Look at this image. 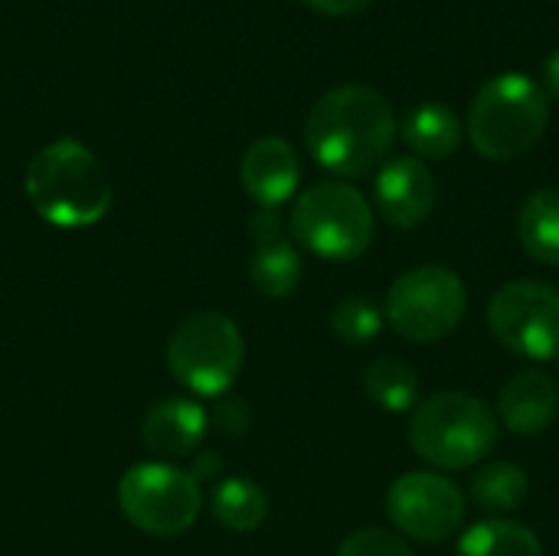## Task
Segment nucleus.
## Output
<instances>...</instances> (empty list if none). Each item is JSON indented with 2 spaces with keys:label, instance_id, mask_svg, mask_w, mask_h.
I'll return each instance as SVG.
<instances>
[{
  "label": "nucleus",
  "instance_id": "412c9836",
  "mask_svg": "<svg viewBox=\"0 0 559 556\" xmlns=\"http://www.w3.org/2000/svg\"><path fill=\"white\" fill-rule=\"evenodd\" d=\"M527 495H531L527 472L514 462H488L472 475V498L485 511L511 514L524 508Z\"/></svg>",
  "mask_w": 559,
  "mask_h": 556
},
{
  "label": "nucleus",
  "instance_id": "bb28decb",
  "mask_svg": "<svg viewBox=\"0 0 559 556\" xmlns=\"http://www.w3.org/2000/svg\"><path fill=\"white\" fill-rule=\"evenodd\" d=\"M544 92L559 98V49L547 59V66H544Z\"/></svg>",
  "mask_w": 559,
  "mask_h": 556
},
{
  "label": "nucleus",
  "instance_id": "6e6552de",
  "mask_svg": "<svg viewBox=\"0 0 559 556\" xmlns=\"http://www.w3.org/2000/svg\"><path fill=\"white\" fill-rule=\"evenodd\" d=\"M118 508L147 537H180L203 511V488L187 469L154 459L121 475Z\"/></svg>",
  "mask_w": 559,
  "mask_h": 556
},
{
  "label": "nucleus",
  "instance_id": "1a4fd4ad",
  "mask_svg": "<svg viewBox=\"0 0 559 556\" xmlns=\"http://www.w3.org/2000/svg\"><path fill=\"white\" fill-rule=\"evenodd\" d=\"M488 328L504 351L524 360H557L559 292L554 285L534 279L501 285L488 301Z\"/></svg>",
  "mask_w": 559,
  "mask_h": 556
},
{
  "label": "nucleus",
  "instance_id": "a211bd4d",
  "mask_svg": "<svg viewBox=\"0 0 559 556\" xmlns=\"http://www.w3.org/2000/svg\"><path fill=\"white\" fill-rule=\"evenodd\" d=\"M213 518L236 534H252L265 524L269 518V495L259 482L246 475H229L219 478L213 488Z\"/></svg>",
  "mask_w": 559,
  "mask_h": 556
},
{
  "label": "nucleus",
  "instance_id": "ddd939ff",
  "mask_svg": "<svg viewBox=\"0 0 559 556\" xmlns=\"http://www.w3.org/2000/svg\"><path fill=\"white\" fill-rule=\"evenodd\" d=\"M239 180L259 210H278L295 197L301 184V161L285 138L265 134L246 147L239 161Z\"/></svg>",
  "mask_w": 559,
  "mask_h": 556
},
{
  "label": "nucleus",
  "instance_id": "20e7f679",
  "mask_svg": "<svg viewBox=\"0 0 559 556\" xmlns=\"http://www.w3.org/2000/svg\"><path fill=\"white\" fill-rule=\"evenodd\" d=\"M550 102L547 92L524 72H504L488 79L468 108L472 147L488 161H518L547 131Z\"/></svg>",
  "mask_w": 559,
  "mask_h": 556
},
{
  "label": "nucleus",
  "instance_id": "4be33fe9",
  "mask_svg": "<svg viewBox=\"0 0 559 556\" xmlns=\"http://www.w3.org/2000/svg\"><path fill=\"white\" fill-rule=\"evenodd\" d=\"M383 321H386L383 311L370 298L350 295V298L334 305V311H331V334L341 344H347V347H367L383 331Z\"/></svg>",
  "mask_w": 559,
  "mask_h": 556
},
{
  "label": "nucleus",
  "instance_id": "423d86ee",
  "mask_svg": "<svg viewBox=\"0 0 559 556\" xmlns=\"http://www.w3.org/2000/svg\"><path fill=\"white\" fill-rule=\"evenodd\" d=\"M242 360V331L223 311L187 315L167 338V370L193 397H226Z\"/></svg>",
  "mask_w": 559,
  "mask_h": 556
},
{
  "label": "nucleus",
  "instance_id": "f257e3e1",
  "mask_svg": "<svg viewBox=\"0 0 559 556\" xmlns=\"http://www.w3.org/2000/svg\"><path fill=\"white\" fill-rule=\"evenodd\" d=\"M396 141L390 102L360 82L328 88L308 111L305 144L311 157L337 177L373 174Z\"/></svg>",
  "mask_w": 559,
  "mask_h": 556
},
{
  "label": "nucleus",
  "instance_id": "6ab92c4d",
  "mask_svg": "<svg viewBox=\"0 0 559 556\" xmlns=\"http://www.w3.org/2000/svg\"><path fill=\"white\" fill-rule=\"evenodd\" d=\"M455 556H544L540 537L518 521H478L459 537Z\"/></svg>",
  "mask_w": 559,
  "mask_h": 556
},
{
  "label": "nucleus",
  "instance_id": "b1692460",
  "mask_svg": "<svg viewBox=\"0 0 559 556\" xmlns=\"http://www.w3.org/2000/svg\"><path fill=\"white\" fill-rule=\"evenodd\" d=\"M206 419L223 436H242L249 426V406L236 397H216V406L206 413Z\"/></svg>",
  "mask_w": 559,
  "mask_h": 556
},
{
  "label": "nucleus",
  "instance_id": "f3484780",
  "mask_svg": "<svg viewBox=\"0 0 559 556\" xmlns=\"http://www.w3.org/2000/svg\"><path fill=\"white\" fill-rule=\"evenodd\" d=\"M518 239L534 262L559 269V187L534 190L524 200L518 213Z\"/></svg>",
  "mask_w": 559,
  "mask_h": 556
},
{
  "label": "nucleus",
  "instance_id": "393cba45",
  "mask_svg": "<svg viewBox=\"0 0 559 556\" xmlns=\"http://www.w3.org/2000/svg\"><path fill=\"white\" fill-rule=\"evenodd\" d=\"M305 3L324 16H354V13H364L373 0H305Z\"/></svg>",
  "mask_w": 559,
  "mask_h": 556
},
{
  "label": "nucleus",
  "instance_id": "aec40b11",
  "mask_svg": "<svg viewBox=\"0 0 559 556\" xmlns=\"http://www.w3.org/2000/svg\"><path fill=\"white\" fill-rule=\"evenodd\" d=\"M364 393L386 413H406L419 403V377L400 357H377L364 370Z\"/></svg>",
  "mask_w": 559,
  "mask_h": 556
},
{
  "label": "nucleus",
  "instance_id": "dca6fc26",
  "mask_svg": "<svg viewBox=\"0 0 559 556\" xmlns=\"http://www.w3.org/2000/svg\"><path fill=\"white\" fill-rule=\"evenodd\" d=\"M403 141L419 161H445L462 144V121L449 105L423 102L406 111Z\"/></svg>",
  "mask_w": 559,
  "mask_h": 556
},
{
  "label": "nucleus",
  "instance_id": "0eeeda50",
  "mask_svg": "<svg viewBox=\"0 0 559 556\" xmlns=\"http://www.w3.org/2000/svg\"><path fill=\"white\" fill-rule=\"evenodd\" d=\"M468 311V292L449 265H416L403 272L383 305V318L393 331L413 344H436L459 331Z\"/></svg>",
  "mask_w": 559,
  "mask_h": 556
},
{
  "label": "nucleus",
  "instance_id": "f03ea898",
  "mask_svg": "<svg viewBox=\"0 0 559 556\" xmlns=\"http://www.w3.org/2000/svg\"><path fill=\"white\" fill-rule=\"evenodd\" d=\"M23 190L29 206L59 229L95 226L111 206V184L102 161L79 138H56L26 164Z\"/></svg>",
  "mask_w": 559,
  "mask_h": 556
},
{
  "label": "nucleus",
  "instance_id": "2eb2a0df",
  "mask_svg": "<svg viewBox=\"0 0 559 556\" xmlns=\"http://www.w3.org/2000/svg\"><path fill=\"white\" fill-rule=\"evenodd\" d=\"M557 416L559 383L544 370H521L498 393V423L514 436H540Z\"/></svg>",
  "mask_w": 559,
  "mask_h": 556
},
{
  "label": "nucleus",
  "instance_id": "39448f33",
  "mask_svg": "<svg viewBox=\"0 0 559 556\" xmlns=\"http://www.w3.org/2000/svg\"><path fill=\"white\" fill-rule=\"evenodd\" d=\"M292 239L328 262H354L360 259L377 233V213L370 200L344 184V180H324L308 187L288 220Z\"/></svg>",
  "mask_w": 559,
  "mask_h": 556
},
{
  "label": "nucleus",
  "instance_id": "7ed1b4c3",
  "mask_svg": "<svg viewBox=\"0 0 559 556\" xmlns=\"http://www.w3.org/2000/svg\"><path fill=\"white\" fill-rule=\"evenodd\" d=\"M406 436L426 465L439 472H462L481 465L495 452L498 416L485 400L445 390L416 403Z\"/></svg>",
  "mask_w": 559,
  "mask_h": 556
},
{
  "label": "nucleus",
  "instance_id": "5701e85b",
  "mask_svg": "<svg viewBox=\"0 0 559 556\" xmlns=\"http://www.w3.org/2000/svg\"><path fill=\"white\" fill-rule=\"evenodd\" d=\"M334 556H416L409 551V544L383 528H364L354 531L350 537H344V544L337 547Z\"/></svg>",
  "mask_w": 559,
  "mask_h": 556
},
{
  "label": "nucleus",
  "instance_id": "cd10ccee",
  "mask_svg": "<svg viewBox=\"0 0 559 556\" xmlns=\"http://www.w3.org/2000/svg\"><path fill=\"white\" fill-rule=\"evenodd\" d=\"M557 383H559V357H557Z\"/></svg>",
  "mask_w": 559,
  "mask_h": 556
},
{
  "label": "nucleus",
  "instance_id": "f8f14e48",
  "mask_svg": "<svg viewBox=\"0 0 559 556\" xmlns=\"http://www.w3.org/2000/svg\"><path fill=\"white\" fill-rule=\"evenodd\" d=\"M249 236H252V259H249L252 288L265 298L295 295L305 262L295 239H288L278 210H255L249 220Z\"/></svg>",
  "mask_w": 559,
  "mask_h": 556
},
{
  "label": "nucleus",
  "instance_id": "a878e982",
  "mask_svg": "<svg viewBox=\"0 0 559 556\" xmlns=\"http://www.w3.org/2000/svg\"><path fill=\"white\" fill-rule=\"evenodd\" d=\"M219 469H223V459H219V456H200V459H197V465L190 469V475L203 485L206 478H216V475H219Z\"/></svg>",
  "mask_w": 559,
  "mask_h": 556
},
{
  "label": "nucleus",
  "instance_id": "9b49d317",
  "mask_svg": "<svg viewBox=\"0 0 559 556\" xmlns=\"http://www.w3.org/2000/svg\"><path fill=\"white\" fill-rule=\"evenodd\" d=\"M436 177L419 157H393L377 170L373 203L377 213L396 229H416L436 210Z\"/></svg>",
  "mask_w": 559,
  "mask_h": 556
},
{
  "label": "nucleus",
  "instance_id": "4468645a",
  "mask_svg": "<svg viewBox=\"0 0 559 556\" xmlns=\"http://www.w3.org/2000/svg\"><path fill=\"white\" fill-rule=\"evenodd\" d=\"M210 429L206 410L197 400L187 397H167L154 403L141 419V442L157 462H177L200 449L203 436Z\"/></svg>",
  "mask_w": 559,
  "mask_h": 556
},
{
  "label": "nucleus",
  "instance_id": "9d476101",
  "mask_svg": "<svg viewBox=\"0 0 559 556\" xmlns=\"http://www.w3.org/2000/svg\"><path fill=\"white\" fill-rule=\"evenodd\" d=\"M386 514L403 537L442 544L465 524V495L445 475L406 472L386 492Z\"/></svg>",
  "mask_w": 559,
  "mask_h": 556
}]
</instances>
